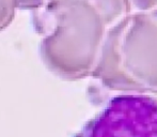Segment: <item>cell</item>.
<instances>
[{
	"mask_svg": "<svg viewBox=\"0 0 157 137\" xmlns=\"http://www.w3.org/2000/svg\"><path fill=\"white\" fill-rule=\"evenodd\" d=\"M16 9L19 10H30L33 13L39 12L45 6L47 0H15Z\"/></svg>",
	"mask_w": 157,
	"mask_h": 137,
	"instance_id": "8992f818",
	"label": "cell"
},
{
	"mask_svg": "<svg viewBox=\"0 0 157 137\" xmlns=\"http://www.w3.org/2000/svg\"><path fill=\"white\" fill-rule=\"evenodd\" d=\"M91 77L110 91L157 94V9L129 12L108 28Z\"/></svg>",
	"mask_w": 157,
	"mask_h": 137,
	"instance_id": "7a4b0ae2",
	"label": "cell"
},
{
	"mask_svg": "<svg viewBox=\"0 0 157 137\" xmlns=\"http://www.w3.org/2000/svg\"><path fill=\"white\" fill-rule=\"evenodd\" d=\"M74 137H157V100L145 94L114 96Z\"/></svg>",
	"mask_w": 157,
	"mask_h": 137,
	"instance_id": "3957f363",
	"label": "cell"
},
{
	"mask_svg": "<svg viewBox=\"0 0 157 137\" xmlns=\"http://www.w3.org/2000/svg\"><path fill=\"white\" fill-rule=\"evenodd\" d=\"M33 17L35 30L44 34L40 57L46 68L67 81L91 77L109 28L93 4L47 0Z\"/></svg>",
	"mask_w": 157,
	"mask_h": 137,
	"instance_id": "6da1fadb",
	"label": "cell"
},
{
	"mask_svg": "<svg viewBox=\"0 0 157 137\" xmlns=\"http://www.w3.org/2000/svg\"><path fill=\"white\" fill-rule=\"evenodd\" d=\"M15 0H0V31L11 25L15 16Z\"/></svg>",
	"mask_w": 157,
	"mask_h": 137,
	"instance_id": "5b68a950",
	"label": "cell"
},
{
	"mask_svg": "<svg viewBox=\"0 0 157 137\" xmlns=\"http://www.w3.org/2000/svg\"><path fill=\"white\" fill-rule=\"evenodd\" d=\"M130 4L137 10H151L157 9V0H129Z\"/></svg>",
	"mask_w": 157,
	"mask_h": 137,
	"instance_id": "52a82bcc",
	"label": "cell"
},
{
	"mask_svg": "<svg viewBox=\"0 0 157 137\" xmlns=\"http://www.w3.org/2000/svg\"><path fill=\"white\" fill-rule=\"evenodd\" d=\"M101 12L108 26H112L130 12L129 0H87Z\"/></svg>",
	"mask_w": 157,
	"mask_h": 137,
	"instance_id": "277c9868",
	"label": "cell"
}]
</instances>
